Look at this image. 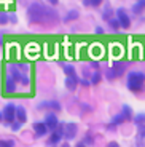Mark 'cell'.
I'll list each match as a JSON object with an SVG mask.
<instances>
[{
  "mask_svg": "<svg viewBox=\"0 0 145 147\" xmlns=\"http://www.w3.org/2000/svg\"><path fill=\"white\" fill-rule=\"evenodd\" d=\"M131 117H132V110H131V107L129 106H123V110H121L118 115H115V117L112 118V121L109 123V128H113V126L121 125L123 121H128Z\"/></svg>",
  "mask_w": 145,
  "mask_h": 147,
  "instance_id": "277c9868",
  "label": "cell"
},
{
  "mask_svg": "<svg viewBox=\"0 0 145 147\" xmlns=\"http://www.w3.org/2000/svg\"><path fill=\"white\" fill-rule=\"evenodd\" d=\"M85 142H93V138H91V136H86V138H85Z\"/></svg>",
  "mask_w": 145,
  "mask_h": 147,
  "instance_id": "83f0119b",
  "label": "cell"
},
{
  "mask_svg": "<svg viewBox=\"0 0 145 147\" xmlns=\"http://www.w3.org/2000/svg\"><path fill=\"white\" fill-rule=\"evenodd\" d=\"M16 118H18V121L19 123H24L26 121V118H27V114H26V109L22 106H18L16 107Z\"/></svg>",
  "mask_w": 145,
  "mask_h": 147,
  "instance_id": "5bb4252c",
  "label": "cell"
},
{
  "mask_svg": "<svg viewBox=\"0 0 145 147\" xmlns=\"http://www.w3.org/2000/svg\"><path fill=\"white\" fill-rule=\"evenodd\" d=\"M5 91L7 93H16L18 91V83H16L10 75L5 77Z\"/></svg>",
  "mask_w": 145,
  "mask_h": 147,
  "instance_id": "8fae6325",
  "label": "cell"
},
{
  "mask_svg": "<svg viewBox=\"0 0 145 147\" xmlns=\"http://www.w3.org/2000/svg\"><path fill=\"white\" fill-rule=\"evenodd\" d=\"M77 18H78V11L72 10V11H69V13L64 16V22H70V21H73V19H77Z\"/></svg>",
  "mask_w": 145,
  "mask_h": 147,
  "instance_id": "e0dca14e",
  "label": "cell"
},
{
  "mask_svg": "<svg viewBox=\"0 0 145 147\" xmlns=\"http://www.w3.org/2000/svg\"><path fill=\"white\" fill-rule=\"evenodd\" d=\"M124 69H126V64L124 63H115L109 70H107V78L109 80H113V78H118L124 74Z\"/></svg>",
  "mask_w": 145,
  "mask_h": 147,
  "instance_id": "5b68a950",
  "label": "cell"
},
{
  "mask_svg": "<svg viewBox=\"0 0 145 147\" xmlns=\"http://www.w3.org/2000/svg\"><path fill=\"white\" fill-rule=\"evenodd\" d=\"M102 18H104L105 21H109V19L113 18V10H112V7H105L104 13H102Z\"/></svg>",
  "mask_w": 145,
  "mask_h": 147,
  "instance_id": "ac0fdd59",
  "label": "cell"
},
{
  "mask_svg": "<svg viewBox=\"0 0 145 147\" xmlns=\"http://www.w3.org/2000/svg\"><path fill=\"white\" fill-rule=\"evenodd\" d=\"M96 34H104V29L102 27H96Z\"/></svg>",
  "mask_w": 145,
  "mask_h": 147,
  "instance_id": "f1b7e54d",
  "label": "cell"
},
{
  "mask_svg": "<svg viewBox=\"0 0 145 147\" xmlns=\"http://www.w3.org/2000/svg\"><path fill=\"white\" fill-rule=\"evenodd\" d=\"M128 88L132 93H139L145 88V75L142 72H129L128 74Z\"/></svg>",
  "mask_w": 145,
  "mask_h": 147,
  "instance_id": "3957f363",
  "label": "cell"
},
{
  "mask_svg": "<svg viewBox=\"0 0 145 147\" xmlns=\"http://www.w3.org/2000/svg\"><path fill=\"white\" fill-rule=\"evenodd\" d=\"M45 125H46L48 129H56V126L59 125L58 117H56L54 114H48L46 117H45Z\"/></svg>",
  "mask_w": 145,
  "mask_h": 147,
  "instance_id": "7c38bea8",
  "label": "cell"
},
{
  "mask_svg": "<svg viewBox=\"0 0 145 147\" xmlns=\"http://www.w3.org/2000/svg\"><path fill=\"white\" fill-rule=\"evenodd\" d=\"M62 67H64V72L67 74V77H69V75H77L73 66H70V64H62Z\"/></svg>",
  "mask_w": 145,
  "mask_h": 147,
  "instance_id": "44dd1931",
  "label": "cell"
},
{
  "mask_svg": "<svg viewBox=\"0 0 145 147\" xmlns=\"http://www.w3.org/2000/svg\"><path fill=\"white\" fill-rule=\"evenodd\" d=\"M134 121L137 125H145V114H139L134 117Z\"/></svg>",
  "mask_w": 145,
  "mask_h": 147,
  "instance_id": "cb8c5ba5",
  "label": "cell"
},
{
  "mask_svg": "<svg viewBox=\"0 0 145 147\" xmlns=\"http://www.w3.org/2000/svg\"><path fill=\"white\" fill-rule=\"evenodd\" d=\"M10 21V15L3 13V11H0V24H7Z\"/></svg>",
  "mask_w": 145,
  "mask_h": 147,
  "instance_id": "d4e9b609",
  "label": "cell"
},
{
  "mask_svg": "<svg viewBox=\"0 0 145 147\" xmlns=\"http://www.w3.org/2000/svg\"><path fill=\"white\" fill-rule=\"evenodd\" d=\"M0 120H3V115H2V112H0Z\"/></svg>",
  "mask_w": 145,
  "mask_h": 147,
  "instance_id": "e575fe53",
  "label": "cell"
},
{
  "mask_svg": "<svg viewBox=\"0 0 145 147\" xmlns=\"http://www.w3.org/2000/svg\"><path fill=\"white\" fill-rule=\"evenodd\" d=\"M2 43H3V37L0 35V45H2Z\"/></svg>",
  "mask_w": 145,
  "mask_h": 147,
  "instance_id": "836d02e7",
  "label": "cell"
},
{
  "mask_svg": "<svg viewBox=\"0 0 145 147\" xmlns=\"http://www.w3.org/2000/svg\"><path fill=\"white\" fill-rule=\"evenodd\" d=\"M2 115H3V120L7 125H11L13 123V120L16 118V106H13V104H7L3 109V112H2Z\"/></svg>",
  "mask_w": 145,
  "mask_h": 147,
  "instance_id": "8992f818",
  "label": "cell"
},
{
  "mask_svg": "<svg viewBox=\"0 0 145 147\" xmlns=\"http://www.w3.org/2000/svg\"><path fill=\"white\" fill-rule=\"evenodd\" d=\"M32 128H34V131H35L37 138H42L48 133V128H46V125H45V121H35L32 125Z\"/></svg>",
  "mask_w": 145,
  "mask_h": 147,
  "instance_id": "30bf717a",
  "label": "cell"
},
{
  "mask_svg": "<svg viewBox=\"0 0 145 147\" xmlns=\"http://www.w3.org/2000/svg\"><path fill=\"white\" fill-rule=\"evenodd\" d=\"M77 147H86V144H85V142H80V144H78Z\"/></svg>",
  "mask_w": 145,
  "mask_h": 147,
  "instance_id": "d6a6232c",
  "label": "cell"
},
{
  "mask_svg": "<svg viewBox=\"0 0 145 147\" xmlns=\"http://www.w3.org/2000/svg\"><path fill=\"white\" fill-rule=\"evenodd\" d=\"M144 10H145V0H139V2H136V3H134V7H132V11H134L136 15L142 13Z\"/></svg>",
  "mask_w": 145,
  "mask_h": 147,
  "instance_id": "2e32d148",
  "label": "cell"
},
{
  "mask_svg": "<svg viewBox=\"0 0 145 147\" xmlns=\"http://www.w3.org/2000/svg\"><path fill=\"white\" fill-rule=\"evenodd\" d=\"M48 2H51V5H58L59 0H48Z\"/></svg>",
  "mask_w": 145,
  "mask_h": 147,
  "instance_id": "1f68e13d",
  "label": "cell"
},
{
  "mask_svg": "<svg viewBox=\"0 0 145 147\" xmlns=\"http://www.w3.org/2000/svg\"><path fill=\"white\" fill-rule=\"evenodd\" d=\"M0 147H15V141L11 139H0Z\"/></svg>",
  "mask_w": 145,
  "mask_h": 147,
  "instance_id": "603a6c76",
  "label": "cell"
},
{
  "mask_svg": "<svg viewBox=\"0 0 145 147\" xmlns=\"http://www.w3.org/2000/svg\"><path fill=\"white\" fill-rule=\"evenodd\" d=\"M83 3L86 7H99L102 3V0H83Z\"/></svg>",
  "mask_w": 145,
  "mask_h": 147,
  "instance_id": "7402d4cb",
  "label": "cell"
},
{
  "mask_svg": "<svg viewBox=\"0 0 145 147\" xmlns=\"http://www.w3.org/2000/svg\"><path fill=\"white\" fill-rule=\"evenodd\" d=\"M89 83H91V82H88V80H81V85H85V86H88Z\"/></svg>",
  "mask_w": 145,
  "mask_h": 147,
  "instance_id": "f546056e",
  "label": "cell"
},
{
  "mask_svg": "<svg viewBox=\"0 0 145 147\" xmlns=\"http://www.w3.org/2000/svg\"><path fill=\"white\" fill-rule=\"evenodd\" d=\"M27 16H29L30 22H51L58 19V13L53 8H48L38 2H34L27 8Z\"/></svg>",
  "mask_w": 145,
  "mask_h": 147,
  "instance_id": "6da1fadb",
  "label": "cell"
},
{
  "mask_svg": "<svg viewBox=\"0 0 145 147\" xmlns=\"http://www.w3.org/2000/svg\"><path fill=\"white\" fill-rule=\"evenodd\" d=\"M116 19H118V22H120V26L123 29H128L131 26V19H129V16H128L124 8H118L116 10Z\"/></svg>",
  "mask_w": 145,
  "mask_h": 147,
  "instance_id": "52a82bcc",
  "label": "cell"
},
{
  "mask_svg": "<svg viewBox=\"0 0 145 147\" xmlns=\"http://www.w3.org/2000/svg\"><path fill=\"white\" fill-rule=\"evenodd\" d=\"M19 126H21V123H19V121H16V123H11V128H13V131H18Z\"/></svg>",
  "mask_w": 145,
  "mask_h": 147,
  "instance_id": "4316f807",
  "label": "cell"
},
{
  "mask_svg": "<svg viewBox=\"0 0 145 147\" xmlns=\"http://www.w3.org/2000/svg\"><path fill=\"white\" fill-rule=\"evenodd\" d=\"M137 147H145V129H142L137 136Z\"/></svg>",
  "mask_w": 145,
  "mask_h": 147,
  "instance_id": "ffe728a7",
  "label": "cell"
},
{
  "mask_svg": "<svg viewBox=\"0 0 145 147\" xmlns=\"http://www.w3.org/2000/svg\"><path fill=\"white\" fill-rule=\"evenodd\" d=\"M107 22H109V26H110V29H113V30H118V29H120V22H118V19H116L115 18V16H113V18L112 19H109V21H107Z\"/></svg>",
  "mask_w": 145,
  "mask_h": 147,
  "instance_id": "d6986e66",
  "label": "cell"
},
{
  "mask_svg": "<svg viewBox=\"0 0 145 147\" xmlns=\"http://www.w3.org/2000/svg\"><path fill=\"white\" fill-rule=\"evenodd\" d=\"M43 107H50V109H54V110H61V104L56 102V101H46V102H42L38 106V109H43Z\"/></svg>",
  "mask_w": 145,
  "mask_h": 147,
  "instance_id": "9a60e30c",
  "label": "cell"
},
{
  "mask_svg": "<svg viewBox=\"0 0 145 147\" xmlns=\"http://www.w3.org/2000/svg\"><path fill=\"white\" fill-rule=\"evenodd\" d=\"M62 147H70V146H69V144H64V146H62Z\"/></svg>",
  "mask_w": 145,
  "mask_h": 147,
  "instance_id": "d590c367",
  "label": "cell"
},
{
  "mask_svg": "<svg viewBox=\"0 0 145 147\" xmlns=\"http://www.w3.org/2000/svg\"><path fill=\"white\" fill-rule=\"evenodd\" d=\"M62 128H64V123H59V125L56 126V129H53V133H51L50 141H48V142H50V144H58L59 141L62 139V136H64Z\"/></svg>",
  "mask_w": 145,
  "mask_h": 147,
  "instance_id": "ba28073f",
  "label": "cell"
},
{
  "mask_svg": "<svg viewBox=\"0 0 145 147\" xmlns=\"http://www.w3.org/2000/svg\"><path fill=\"white\" fill-rule=\"evenodd\" d=\"M107 147H118V144H116V142H110Z\"/></svg>",
  "mask_w": 145,
  "mask_h": 147,
  "instance_id": "4dcf8cb0",
  "label": "cell"
},
{
  "mask_svg": "<svg viewBox=\"0 0 145 147\" xmlns=\"http://www.w3.org/2000/svg\"><path fill=\"white\" fill-rule=\"evenodd\" d=\"M62 133L67 139H73L77 136V125L75 123H64V128H62Z\"/></svg>",
  "mask_w": 145,
  "mask_h": 147,
  "instance_id": "9c48e42d",
  "label": "cell"
},
{
  "mask_svg": "<svg viewBox=\"0 0 145 147\" xmlns=\"http://www.w3.org/2000/svg\"><path fill=\"white\" fill-rule=\"evenodd\" d=\"M7 69H8L7 75H10V77L18 83V91L19 90L26 91V90L29 88L30 78H29V66H27V64H24V63L8 64Z\"/></svg>",
  "mask_w": 145,
  "mask_h": 147,
  "instance_id": "7a4b0ae2",
  "label": "cell"
},
{
  "mask_svg": "<svg viewBox=\"0 0 145 147\" xmlns=\"http://www.w3.org/2000/svg\"><path fill=\"white\" fill-rule=\"evenodd\" d=\"M99 82H101V75H99V74H94V75H93V78H91V83L96 85V83H99Z\"/></svg>",
  "mask_w": 145,
  "mask_h": 147,
  "instance_id": "484cf974",
  "label": "cell"
},
{
  "mask_svg": "<svg viewBox=\"0 0 145 147\" xmlns=\"http://www.w3.org/2000/svg\"><path fill=\"white\" fill-rule=\"evenodd\" d=\"M77 85H78V77L77 75H69V77L65 78V86H67V90L73 91V90H77Z\"/></svg>",
  "mask_w": 145,
  "mask_h": 147,
  "instance_id": "4fadbf2b",
  "label": "cell"
}]
</instances>
